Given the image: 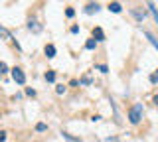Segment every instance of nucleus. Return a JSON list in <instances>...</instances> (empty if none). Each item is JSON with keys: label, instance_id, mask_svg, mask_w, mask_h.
<instances>
[{"label": "nucleus", "instance_id": "nucleus-21", "mask_svg": "<svg viewBox=\"0 0 158 142\" xmlns=\"http://www.w3.org/2000/svg\"><path fill=\"white\" fill-rule=\"evenodd\" d=\"M81 83H85V85H89V83H91V79H89V77H83V79H81Z\"/></svg>", "mask_w": 158, "mask_h": 142}, {"label": "nucleus", "instance_id": "nucleus-2", "mask_svg": "<svg viewBox=\"0 0 158 142\" xmlns=\"http://www.w3.org/2000/svg\"><path fill=\"white\" fill-rule=\"evenodd\" d=\"M12 79L18 83V85H24L26 83V75H24V71L20 69V67H14L12 69Z\"/></svg>", "mask_w": 158, "mask_h": 142}, {"label": "nucleus", "instance_id": "nucleus-16", "mask_svg": "<svg viewBox=\"0 0 158 142\" xmlns=\"http://www.w3.org/2000/svg\"><path fill=\"white\" fill-rule=\"evenodd\" d=\"M36 130H40V132H44V130H48V126L44 124V122H40V124L36 126Z\"/></svg>", "mask_w": 158, "mask_h": 142}, {"label": "nucleus", "instance_id": "nucleus-3", "mask_svg": "<svg viewBox=\"0 0 158 142\" xmlns=\"http://www.w3.org/2000/svg\"><path fill=\"white\" fill-rule=\"evenodd\" d=\"M0 38H4V40H6V42H12L14 43V46H16L18 47V50H20V46H18V42L16 40H14V38H12V34H10L8 30H6V28H4V26H0Z\"/></svg>", "mask_w": 158, "mask_h": 142}, {"label": "nucleus", "instance_id": "nucleus-15", "mask_svg": "<svg viewBox=\"0 0 158 142\" xmlns=\"http://www.w3.org/2000/svg\"><path fill=\"white\" fill-rule=\"evenodd\" d=\"M150 81H152V83H158V69H156V71L150 75Z\"/></svg>", "mask_w": 158, "mask_h": 142}, {"label": "nucleus", "instance_id": "nucleus-1", "mask_svg": "<svg viewBox=\"0 0 158 142\" xmlns=\"http://www.w3.org/2000/svg\"><path fill=\"white\" fill-rule=\"evenodd\" d=\"M142 112H144L142 105H140V103H136V105L132 107L131 111H128V120H131L132 124H138V122H140V119H142Z\"/></svg>", "mask_w": 158, "mask_h": 142}, {"label": "nucleus", "instance_id": "nucleus-14", "mask_svg": "<svg viewBox=\"0 0 158 142\" xmlns=\"http://www.w3.org/2000/svg\"><path fill=\"white\" fill-rule=\"evenodd\" d=\"M6 71H8V65H6L4 61H0V75H4Z\"/></svg>", "mask_w": 158, "mask_h": 142}, {"label": "nucleus", "instance_id": "nucleus-7", "mask_svg": "<svg viewBox=\"0 0 158 142\" xmlns=\"http://www.w3.org/2000/svg\"><path fill=\"white\" fill-rule=\"evenodd\" d=\"M93 36H95L97 42H103V40H105V34H103L101 28H95V30H93Z\"/></svg>", "mask_w": 158, "mask_h": 142}, {"label": "nucleus", "instance_id": "nucleus-12", "mask_svg": "<svg viewBox=\"0 0 158 142\" xmlns=\"http://www.w3.org/2000/svg\"><path fill=\"white\" fill-rule=\"evenodd\" d=\"M46 81H49V83L56 81V71H48L46 73Z\"/></svg>", "mask_w": 158, "mask_h": 142}, {"label": "nucleus", "instance_id": "nucleus-17", "mask_svg": "<svg viewBox=\"0 0 158 142\" xmlns=\"http://www.w3.org/2000/svg\"><path fill=\"white\" fill-rule=\"evenodd\" d=\"M73 14H75V10H73V8H67V10H65V16H67V18H73Z\"/></svg>", "mask_w": 158, "mask_h": 142}, {"label": "nucleus", "instance_id": "nucleus-6", "mask_svg": "<svg viewBox=\"0 0 158 142\" xmlns=\"http://www.w3.org/2000/svg\"><path fill=\"white\" fill-rule=\"evenodd\" d=\"M109 10H111L113 14H121L123 8H121V4H118V2H111V4H109Z\"/></svg>", "mask_w": 158, "mask_h": 142}, {"label": "nucleus", "instance_id": "nucleus-13", "mask_svg": "<svg viewBox=\"0 0 158 142\" xmlns=\"http://www.w3.org/2000/svg\"><path fill=\"white\" fill-rule=\"evenodd\" d=\"M85 47H87V50H95V47H97V40H87Z\"/></svg>", "mask_w": 158, "mask_h": 142}, {"label": "nucleus", "instance_id": "nucleus-22", "mask_svg": "<svg viewBox=\"0 0 158 142\" xmlns=\"http://www.w3.org/2000/svg\"><path fill=\"white\" fill-rule=\"evenodd\" d=\"M154 103H156V105H158V95H156V97H154Z\"/></svg>", "mask_w": 158, "mask_h": 142}, {"label": "nucleus", "instance_id": "nucleus-11", "mask_svg": "<svg viewBox=\"0 0 158 142\" xmlns=\"http://www.w3.org/2000/svg\"><path fill=\"white\" fill-rule=\"evenodd\" d=\"M63 138H65L67 142H81L79 138H75V136H71V134H69V132H63Z\"/></svg>", "mask_w": 158, "mask_h": 142}, {"label": "nucleus", "instance_id": "nucleus-10", "mask_svg": "<svg viewBox=\"0 0 158 142\" xmlns=\"http://www.w3.org/2000/svg\"><path fill=\"white\" fill-rule=\"evenodd\" d=\"M46 55L48 57H56V46H52V43L46 46Z\"/></svg>", "mask_w": 158, "mask_h": 142}, {"label": "nucleus", "instance_id": "nucleus-5", "mask_svg": "<svg viewBox=\"0 0 158 142\" xmlns=\"http://www.w3.org/2000/svg\"><path fill=\"white\" fill-rule=\"evenodd\" d=\"M99 8H101V6H99L97 2H91V4H87V6H85V12L87 14H93V12H99Z\"/></svg>", "mask_w": 158, "mask_h": 142}, {"label": "nucleus", "instance_id": "nucleus-4", "mask_svg": "<svg viewBox=\"0 0 158 142\" xmlns=\"http://www.w3.org/2000/svg\"><path fill=\"white\" fill-rule=\"evenodd\" d=\"M28 30H30V32H34V34H40V32L44 30V28H42V24H40L36 18H32V20L28 22Z\"/></svg>", "mask_w": 158, "mask_h": 142}, {"label": "nucleus", "instance_id": "nucleus-19", "mask_svg": "<svg viewBox=\"0 0 158 142\" xmlns=\"http://www.w3.org/2000/svg\"><path fill=\"white\" fill-rule=\"evenodd\" d=\"M4 140H6V132L0 130V142H4Z\"/></svg>", "mask_w": 158, "mask_h": 142}, {"label": "nucleus", "instance_id": "nucleus-18", "mask_svg": "<svg viewBox=\"0 0 158 142\" xmlns=\"http://www.w3.org/2000/svg\"><path fill=\"white\" fill-rule=\"evenodd\" d=\"M57 95H63V93H65V87H63V85H57Z\"/></svg>", "mask_w": 158, "mask_h": 142}, {"label": "nucleus", "instance_id": "nucleus-20", "mask_svg": "<svg viewBox=\"0 0 158 142\" xmlns=\"http://www.w3.org/2000/svg\"><path fill=\"white\" fill-rule=\"evenodd\" d=\"M26 93H28L30 97H34V95H36V91H34V89H26Z\"/></svg>", "mask_w": 158, "mask_h": 142}, {"label": "nucleus", "instance_id": "nucleus-8", "mask_svg": "<svg viewBox=\"0 0 158 142\" xmlns=\"http://www.w3.org/2000/svg\"><path fill=\"white\" fill-rule=\"evenodd\" d=\"M146 8L150 10V14L154 16V20H156V24H158V10H156V6H154L152 2H148V4H146Z\"/></svg>", "mask_w": 158, "mask_h": 142}, {"label": "nucleus", "instance_id": "nucleus-9", "mask_svg": "<svg viewBox=\"0 0 158 142\" xmlns=\"http://www.w3.org/2000/svg\"><path fill=\"white\" fill-rule=\"evenodd\" d=\"M144 36H146V40H148V42H150V43H152V46H154V47H156V50H158V40H156V38H154V36H152V34H150V32H144Z\"/></svg>", "mask_w": 158, "mask_h": 142}]
</instances>
